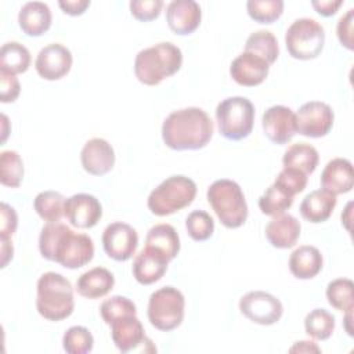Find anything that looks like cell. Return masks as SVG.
<instances>
[{
    "instance_id": "obj_1",
    "label": "cell",
    "mask_w": 354,
    "mask_h": 354,
    "mask_svg": "<svg viewBox=\"0 0 354 354\" xmlns=\"http://www.w3.org/2000/svg\"><path fill=\"white\" fill-rule=\"evenodd\" d=\"M39 252L48 261L76 270L93 260L94 243L88 235L76 234L66 224L55 221L43 225L39 236Z\"/></svg>"
},
{
    "instance_id": "obj_2",
    "label": "cell",
    "mask_w": 354,
    "mask_h": 354,
    "mask_svg": "<svg viewBox=\"0 0 354 354\" xmlns=\"http://www.w3.org/2000/svg\"><path fill=\"white\" fill-rule=\"evenodd\" d=\"M213 136L210 116L198 106L173 111L162 124V140L173 151H198L209 144Z\"/></svg>"
},
{
    "instance_id": "obj_3",
    "label": "cell",
    "mask_w": 354,
    "mask_h": 354,
    "mask_svg": "<svg viewBox=\"0 0 354 354\" xmlns=\"http://www.w3.org/2000/svg\"><path fill=\"white\" fill-rule=\"evenodd\" d=\"M181 65V50L170 41H160L138 51L134 59V75L140 83L156 86L177 73Z\"/></svg>"
},
{
    "instance_id": "obj_4",
    "label": "cell",
    "mask_w": 354,
    "mask_h": 354,
    "mask_svg": "<svg viewBox=\"0 0 354 354\" xmlns=\"http://www.w3.org/2000/svg\"><path fill=\"white\" fill-rule=\"evenodd\" d=\"M37 313L47 321H62L75 310L73 288L62 274L48 271L40 275L36 295Z\"/></svg>"
},
{
    "instance_id": "obj_5",
    "label": "cell",
    "mask_w": 354,
    "mask_h": 354,
    "mask_svg": "<svg viewBox=\"0 0 354 354\" xmlns=\"http://www.w3.org/2000/svg\"><path fill=\"white\" fill-rule=\"evenodd\" d=\"M206 196L224 227L234 230L246 223L248 203L238 183L228 178L216 180L207 188Z\"/></svg>"
},
{
    "instance_id": "obj_6",
    "label": "cell",
    "mask_w": 354,
    "mask_h": 354,
    "mask_svg": "<svg viewBox=\"0 0 354 354\" xmlns=\"http://www.w3.org/2000/svg\"><path fill=\"white\" fill-rule=\"evenodd\" d=\"M196 196V184L187 176H171L151 191L147 199L152 214L165 217L189 206Z\"/></svg>"
},
{
    "instance_id": "obj_7",
    "label": "cell",
    "mask_w": 354,
    "mask_h": 354,
    "mask_svg": "<svg viewBox=\"0 0 354 354\" xmlns=\"http://www.w3.org/2000/svg\"><path fill=\"white\" fill-rule=\"evenodd\" d=\"M216 120L220 134L230 141L246 138L254 123V106L246 97H228L218 102Z\"/></svg>"
},
{
    "instance_id": "obj_8",
    "label": "cell",
    "mask_w": 354,
    "mask_h": 354,
    "mask_svg": "<svg viewBox=\"0 0 354 354\" xmlns=\"http://www.w3.org/2000/svg\"><path fill=\"white\" fill-rule=\"evenodd\" d=\"M325 44V30L313 18L295 19L285 33V46L295 59L308 61L317 58Z\"/></svg>"
},
{
    "instance_id": "obj_9",
    "label": "cell",
    "mask_w": 354,
    "mask_h": 354,
    "mask_svg": "<svg viewBox=\"0 0 354 354\" xmlns=\"http://www.w3.org/2000/svg\"><path fill=\"white\" fill-rule=\"evenodd\" d=\"M184 308V295L174 286H163L149 296L147 315L153 328L170 332L181 325Z\"/></svg>"
},
{
    "instance_id": "obj_10",
    "label": "cell",
    "mask_w": 354,
    "mask_h": 354,
    "mask_svg": "<svg viewBox=\"0 0 354 354\" xmlns=\"http://www.w3.org/2000/svg\"><path fill=\"white\" fill-rule=\"evenodd\" d=\"M239 311L249 321L268 326L277 324L282 314L283 306L278 297L263 290H252L239 300Z\"/></svg>"
},
{
    "instance_id": "obj_11",
    "label": "cell",
    "mask_w": 354,
    "mask_h": 354,
    "mask_svg": "<svg viewBox=\"0 0 354 354\" xmlns=\"http://www.w3.org/2000/svg\"><path fill=\"white\" fill-rule=\"evenodd\" d=\"M112 342L120 353H130L141 350L144 353H153L151 339L145 336L144 326L137 315H124L115 319L111 325Z\"/></svg>"
},
{
    "instance_id": "obj_12",
    "label": "cell",
    "mask_w": 354,
    "mask_h": 354,
    "mask_svg": "<svg viewBox=\"0 0 354 354\" xmlns=\"http://www.w3.org/2000/svg\"><path fill=\"white\" fill-rule=\"evenodd\" d=\"M296 116V133L310 137H325L333 127L335 113L333 109L322 101H310L303 104Z\"/></svg>"
},
{
    "instance_id": "obj_13",
    "label": "cell",
    "mask_w": 354,
    "mask_h": 354,
    "mask_svg": "<svg viewBox=\"0 0 354 354\" xmlns=\"http://www.w3.org/2000/svg\"><path fill=\"white\" fill-rule=\"evenodd\" d=\"M137 246L138 234L126 223H111L102 232V248L106 256L116 261H127L131 259Z\"/></svg>"
},
{
    "instance_id": "obj_14",
    "label": "cell",
    "mask_w": 354,
    "mask_h": 354,
    "mask_svg": "<svg viewBox=\"0 0 354 354\" xmlns=\"http://www.w3.org/2000/svg\"><path fill=\"white\" fill-rule=\"evenodd\" d=\"M73 57L68 47L61 43L44 46L35 61L37 75L44 80H59L66 76L72 68Z\"/></svg>"
},
{
    "instance_id": "obj_15",
    "label": "cell",
    "mask_w": 354,
    "mask_h": 354,
    "mask_svg": "<svg viewBox=\"0 0 354 354\" xmlns=\"http://www.w3.org/2000/svg\"><path fill=\"white\" fill-rule=\"evenodd\" d=\"M264 136L277 145L288 144L296 134L295 112L285 105H272L261 116Z\"/></svg>"
},
{
    "instance_id": "obj_16",
    "label": "cell",
    "mask_w": 354,
    "mask_h": 354,
    "mask_svg": "<svg viewBox=\"0 0 354 354\" xmlns=\"http://www.w3.org/2000/svg\"><path fill=\"white\" fill-rule=\"evenodd\" d=\"M64 216L76 228H93L102 217V206L91 194H75L65 202Z\"/></svg>"
},
{
    "instance_id": "obj_17",
    "label": "cell",
    "mask_w": 354,
    "mask_h": 354,
    "mask_svg": "<svg viewBox=\"0 0 354 354\" xmlns=\"http://www.w3.org/2000/svg\"><path fill=\"white\" fill-rule=\"evenodd\" d=\"M80 162L91 176H104L115 166V151L112 145L100 137L90 138L82 148Z\"/></svg>"
},
{
    "instance_id": "obj_18",
    "label": "cell",
    "mask_w": 354,
    "mask_h": 354,
    "mask_svg": "<svg viewBox=\"0 0 354 354\" xmlns=\"http://www.w3.org/2000/svg\"><path fill=\"white\" fill-rule=\"evenodd\" d=\"M270 72V65L259 55L243 51L230 65V75L235 83L245 87L261 84Z\"/></svg>"
},
{
    "instance_id": "obj_19",
    "label": "cell",
    "mask_w": 354,
    "mask_h": 354,
    "mask_svg": "<svg viewBox=\"0 0 354 354\" xmlns=\"http://www.w3.org/2000/svg\"><path fill=\"white\" fill-rule=\"evenodd\" d=\"M202 19L201 6L194 0H173L166 8V21L171 32L187 36L195 32Z\"/></svg>"
},
{
    "instance_id": "obj_20",
    "label": "cell",
    "mask_w": 354,
    "mask_h": 354,
    "mask_svg": "<svg viewBox=\"0 0 354 354\" xmlns=\"http://www.w3.org/2000/svg\"><path fill=\"white\" fill-rule=\"evenodd\" d=\"M354 173L348 159L335 158L326 163L321 173V187L335 195L347 194L353 189Z\"/></svg>"
},
{
    "instance_id": "obj_21",
    "label": "cell",
    "mask_w": 354,
    "mask_h": 354,
    "mask_svg": "<svg viewBox=\"0 0 354 354\" xmlns=\"http://www.w3.org/2000/svg\"><path fill=\"white\" fill-rule=\"evenodd\" d=\"M301 225L292 214H279L266 225V238L277 249H290L300 238Z\"/></svg>"
},
{
    "instance_id": "obj_22",
    "label": "cell",
    "mask_w": 354,
    "mask_h": 354,
    "mask_svg": "<svg viewBox=\"0 0 354 354\" xmlns=\"http://www.w3.org/2000/svg\"><path fill=\"white\" fill-rule=\"evenodd\" d=\"M167 264L165 256L145 246L133 261V277L141 285H152L166 274Z\"/></svg>"
},
{
    "instance_id": "obj_23",
    "label": "cell",
    "mask_w": 354,
    "mask_h": 354,
    "mask_svg": "<svg viewBox=\"0 0 354 354\" xmlns=\"http://www.w3.org/2000/svg\"><path fill=\"white\" fill-rule=\"evenodd\" d=\"M51 21V10L43 1H28L18 12V25L21 30L30 37L44 35L50 29Z\"/></svg>"
},
{
    "instance_id": "obj_24",
    "label": "cell",
    "mask_w": 354,
    "mask_h": 354,
    "mask_svg": "<svg viewBox=\"0 0 354 354\" xmlns=\"http://www.w3.org/2000/svg\"><path fill=\"white\" fill-rule=\"evenodd\" d=\"M336 203H337V199L335 194L324 188H319V189L311 191L304 196L299 210L304 220L313 224H318V223L326 221L332 216L336 207Z\"/></svg>"
},
{
    "instance_id": "obj_25",
    "label": "cell",
    "mask_w": 354,
    "mask_h": 354,
    "mask_svg": "<svg viewBox=\"0 0 354 354\" xmlns=\"http://www.w3.org/2000/svg\"><path fill=\"white\" fill-rule=\"evenodd\" d=\"M115 285L113 274L104 267H94L83 272L76 281V290L86 299H100L106 296Z\"/></svg>"
},
{
    "instance_id": "obj_26",
    "label": "cell",
    "mask_w": 354,
    "mask_h": 354,
    "mask_svg": "<svg viewBox=\"0 0 354 354\" xmlns=\"http://www.w3.org/2000/svg\"><path fill=\"white\" fill-rule=\"evenodd\" d=\"M324 266L321 252L311 245L295 249L289 257V270L297 279H311L317 277Z\"/></svg>"
},
{
    "instance_id": "obj_27",
    "label": "cell",
    "mask_w": 354,
    "mask_h": 354,
    "mask_svg": "<svg viewBox=\"0 0 354 354\" xmlns=\"http://www.w3.org/2000/svg\"><path fill=\"white\" fill-rule=\"evenodd\" d=\"M145 246L171 261L180 252V238L173 225L162 223L149 228L145 238Z\"/></svg>"
},
{
    "instance_id": "obj_28",
    "label": "cell",
    "mask_w": 354,
    "mask_h": 354,
    "mask_svg": "<svg viewBox=\"0 0 354 354\" xmlns=\"http://www.w3.org/2000/svg\"><path fill=\"white\" fill-rule=\"evenodd\" d=\"M319 162L318 151L307 142L292 144L283 153L282 165L283 167L296 169L304 174H311Z\"/></svg>"
},
{
    "instance_id": "obj_29",
    "label": "cell",
    "mask_w": 354,
    "mask_h": 354,
    "mask_svg": "<svg viewBox=\"0 0 354 354\" xmlns=\"http://www.w3.org/2000/svg\"><path fill=\"white\" fill-rule=\"evenodd\" d=\"M66 198L58 191H43L36 195L33 209L46 223L59 221L65 212Z\"/></svg>"
},
{
    "instance_id": "obj_30",
    "label": "cell",
    "mask_w": 354,
    "mask_h": 354,
    "mask_svg": "<svg viewBox=\"0 0 354 354\" xmlns=\"http://www.w3.org/2000/svg\"><path fill=\"white\" fill-rule=\"evenodd\" d=\"M245 51L259 55L268 65H271L278 59L279 55L278 40L270 30H256L246 39Z\"/></svg>"
},
{
    "instance_id": "obj_31",
    "label": "cell",
    "mask_w": 354,
    "mask_h": 354,
    "mask_svg": "<svg viewBox=\"0 0 354 354\" xmlns=\"http://www.w3.org/2000/svg\"><path fill=\"white\" fill-rule=\"evenodd\" d=\"M29 66H30V53L24 44L18 41H8L1 46L0 69L8 71L17 75V73L26 72Z\"/></svg>"
},
{
    "instance_id": "obj_32",
    "label": "cell",
    "mask_w": 354,
    "mask_h": 354,
    "mask_svg": "<svg viewBox=\"0 0 354 354\" xmlns=\"http://www.w3.org/2000/svg\"><path fill=\"white\" fill-rule=\"evenodd\" d=\"M293 195L274 183L259 198V209L263 214L275 217L283 214L293 205Z\"/></svg>"
},
{
    "instance_id": "obj_33",
    "label": "cell",
    "mask_w": 354,
    "mask_h": 354,
    "mask_svg": "<svg viewBox=\"0 0 354 354\" xmlns=\"http://www.w3.org/2000/svg\"><path fill=\"white\" fill-rule=\"evenodd\" d=\"M354 283L348 278H337L328 283L326 299L328 303L343 313H351L354 308Z\"/></svg>"
},
{
    "instance_id": "obj_34",
    "label": "cell",
    "mask_w": 354,
    "mask_h": 354,
    "mask_svg": "<svg viewBox=\"0 0 354 354\" xmlns=\"http://www.w3.org/2000/svg\"><path fill=\"white\" fill-rule=\"evenodd\" d=\"M306 333L315 340H326L335 330V317L325 308H314L304 318Z\"/></svg>"
},
{
    "instance_id": "obj_35",
    "label": "cell",
    "mask_w": 354,
    "mask_h": 354,
    "mask_svg": "<svg viewBox=\"0 0 354 354\" xmlns=\"http://www.w3.org/2000/svg\"><path fill=\"white\" fill-rule=\"evenodd\" d=\"M24 178V162L17 151L8 149L0 153V183L4 187L18 188Z\"/></svg>"
},
{
    "instance_id": "obj_36",
    "label": "cell",
    "mask_w": 354,
    "mask_h": 354,
    "mask_svg": "<svg viewBox=\"0 0 354 354\" xmlns=\"http://www.w3.org/2000/svg\"><path fill=\"white\" fill-rule=\"evenodd\" d=\"M62 347L68 354H87L94 347V337L86 326L75 325L64 333Z\"/></svg>"
},
{
    "instance_id": "obj_37",
    "label": "cell",
    "mask_w": 354,
    "mask_h": 354,
    "mask_svg": "<svg viewBox=\"0 0 354 354\" xmlns=\"http://www.w3.org/2000/svg\"><path fill=\"white\" fill-rule=\"evenodd\" d=\"M248 15L259 24H272L283 12L282 0H249L246 3Z\"/></svg>"
},
{
    "instance_id": "obj_38",
    "label": "cell",
    "mask_w": 354,
    "mask_h": 354,
    "mask_svg": "<svg viewBox=\"0 0 354 354\" xmlns=\"http://www.w3.org/2000/svg\"><path fill=\"white\" fill-rule=\"evenodd\" d=\"M185 228L191 239L196 242H203L213 235L214 220L205 210H192L185 218Z\"/></svg>"
},
{
    "instance_id": "obj_39",
    "label": "cell",
    "mask_w": 354,
    "mask_h": 354,
    "mask_svg": "<svg viewBox=\"0 0 354 354\" xmlns=\"http://www.w3.org/2000/svg\"><path fill=\"white\" fill-rule=\"evenodd\" d=\"M101 318L106 325H111L115 319L124 317V315H134L137 314L136 304L126 296H112L102 301L100 307Z\"/></svg>"
},
{
    "instance_id": "obj_40",
    "label": "cell",
    "mask_w": 354,
    "mask_h": 354,
    "mask_svg": "<svg viewBox=\"0 0 354 354\" xmlns=\"http://www.w3.org/2000/svg\"><path fill=\"white\" fill-rule=\"evenodd\" d=\"M307 174L296 170V169H290V167H283L277 178H275V184H278L279 187H282L286 192H289L290 195H296L304 191L306 185H307Z\"/></svg>"
},
{
    "instance_id": "obj_41",
    "label": "cell",
    "mask_w": 354,
    "mask_h": 354,
    "mask_svg": "<svg viewBox=\"0 0 354 354\" xmlns=\"http://www.w3.org/2000/svg\"><path fill=\"white\" fill-rule=\"evenodd\" d=\"M130 14L141 21L148 22L153 21L160 15L163 1L162 0H131L130 4Z\"/></svg>"
},
{
    "instance_id": "obj_42",
    "label": "cell",
    "mask_w": 354,
    "mask_h": 354,
    "mask_svg": "<svg viewBox=\"0 0 354 354\" xmlns=\"http://www.w3.org/2000/svg\"><path fill=\"white\" fill-rule=\"evenodd\" d=\"M21 93V84L17 75L0 69V101L3 104L14 102Z\"/></svg>"
},
{
    "instance_id": "obj_43",
    "label": "cell",
    "mask_w": 354,
    "mask_h": 354,
    "mask_svg": "<svg viewBox=\"0 0 354 354\" xmlns=\"http://www.w3.org/2000/svg\"><path fill=\"white\" fill-rule=\"evenodd\" d=\"M18 227V216L14 207L7 203L0 205V238H11Z\"/></svg>"
},
{
    "instance_id": "obj_44",
    "label": "cell",
    "mask_w": 354,
    "mask_h": 354,
    "mask_svg": "<svg viewBox=\"0 0 354 354\" xmlns=\"http://www.w3.org/2000/svg\"><path fill=\"white\" fill-rule=\"evenodd\" d=\"M353 22H354V10L350 8L347 12L339 19L336 33L340 44L347 50H353Z\"/></svg>"
},
{
    "instance_id": "obj_45",
    "label": "cell",
    "mask_w": 354,
    "mask_h": 354,
    "mask_svg": "<svg viewBox=\"0 0 354 354\" xmlns=\"http://www.w3.org/2000/svg\"><path fill=\"white\" fill-rule=\"evenodd\" d=\"M90 0H59L58 6L59 8L72 17H77L86 12V10L90 7Z\"/></svg>"
},
{
    "instance_id": "obj_46",
    "label": "cell",
    "mask_w": 354,
    "mask_h": 354,
    "mask_svg": "<svg viewBox=\"0 0 354 354\" xmlns=\"http://www.w3.org/2000/svg\"><path fill=\"white\" fill-rule=\"evenodd\" d=\"M342 4H343L342 0H313L311 1V6L314 7V10L322 17L335 15Z\"/></svg>"
},
{
    "instance_id": "obj_47",
    "label": "cell",
    "mask_w": 354,
    "mask_h": 354,
    "mask_svg": "<svg viewBox=\"0 0 354 354\" xmlns=\"http://www.w3.org/2000/svg\"><path fill=\"white\" fill-rule=\"evenodd\" d=\"M0 242H1V249H0V253H1V268H6L7 264L12 260L14 248H12L11 238H0Z\"/></svg>"
},
{
    "instance_id": "obj_48",
    "label": "cell",
    "mask_w": 354,
    "mask_h": 354,
    "mask_svg": "<svg viewBox=\"0 0 354 354\" xmlns=\"http://www.w3.org/2000/svg\"><path fill=\"white\" fill-rule=\"evenodd\" d=\"M290 353H319L321 348L314 343V342H308V340H301V342H296L290 348Z\"/></svg>"
}]
</instances>
